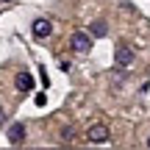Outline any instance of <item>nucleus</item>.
<instances>
[{"label": "nucleus", "instance_id": "1", "mask_svg": "<svg viewBox=\"0 0 150 150\" xmlns=\"http://www.w3.org/2000/svg\"><path fill=\"white\" fill-rule=\"evenodd\" d=\"M108 139H111V131H108L103 122L89 125V131H86V142H89V145H106Z\"/></svg>", "mask_w": 150, "mask_h": 150}, {"label": "nucleus", "instance_id": "2", "mask_svg": "<svg viewBox=\"0 0 150 150\" xmlns=\"http://www.w3.org/2000/svg\"><path fill=\"white\" fill-rule=\"evenodd\" d=\"M70 47L75 50V53H89V50H92V36L83 33V31H75L70 36Z\"/></svg>", "mask_w": 150, "mask_h": 150}, {"label": "nucleus", "instance_id": "3", "mask_svg": "<svg viewBox=\"0 0 150 150\" xmlns=\"http://www.w3.org/2000/svg\"><path fill=\"white\" fill-rule=\"evenodd\" d=\"M31 33H33L36 39H47L50 33H53V22H50V20H45V17H39V20H33Z\"/></svg>", "mask_w": 150, "mask_h": 150}, {"label": "nucleus", "instance_id": "4", "mask_svg": "<svg viewBox=\"0 0 150 150\" xmlns=\"http://www.w3.org/2000/svg\"><path fill=\"white\" fill-rule=\"evenodd\" d=\"M114 61H117V67H128L131 61H134V50H131L128 45H117V50H114Z\"/></svg>", "mask_w": 150, "mask_h": 150}, {"label": "nucleus", "instance_id": "5", "mask_svg": "<svg viewBox=\"0 0 150 150\" xmlns=\"http://www.w3.org/2000/svg\"><path fill=\"white\" fill-rule=\"evenodd\" d=\"M6 136H8V145H22V142H25V125H22V122H14V125H8V134H6Z\"/></svg>", "mask_w": 150, "mask_h": 150}, {"label": "nucleus", "instance_id": "6", "mask_svg": "<svg viewBox=\"0 0 150 150\" xmlns=\"http://www.w3.org/2000/svg\"><path fill=\"white\" fill-rule=\"evenodd\" d=\"M14 86H17L20 92H31V89H33V75H31V72H17Z\"/></svg>", "mask_w": 150, "mask_h": 150}, {"label": "nucleus", "instance_id": "7", "mask_svg": "<svg viewBox=\"0 0 150 150\" xmlns=\"http://www.w3.org/2000/svg\"><path fill=\"white\" fill-rule=\"evenodd\" d=\"M106 33H108V25H106L103 20H97V22H92V25H89V36H95V39H103Z\"/></svg>", "mask_w": 150, "mask_h": 150}, {"label": "nucleus", "instance_id": "8", "mask_svg": "<svg viewBox=\"0 0 150 150\" xmlns=\"http://www.w3.org/2000/svg\"><path fill=\"white\" fill-rule=\"evenodd\" d=\"M61 136H64V142H72L75 139V128H64V131H61Z\"/></svg>", "mask_w": 150, "mask_h": 150}, {"label": "nucleus", "instance_id": "9", "mask_svg": "<svg viewBox=\"0 0 150 150\" xmlns=\"http://www.w3.org/2000/svg\"><path fill=\"white\" fill-rule=\"evenodd\" d=\"M3 122H6V111L0 108V125H3Z\"/></svg>", "mask_w": 150, "mask_h": 150}, {"label": "nucleus", "instance_id": "10", "mask_svg": "<svg viewBox=\"0 0 150 150\" xmlns=\"http://www.w3.org/2000/svg\"><path fill=\"white\" fill-rule=\"evenodd\" d=\"M0 3H11V0H0Z\"/></svg>", "mask_w": 150, "mask_h": 150}, {"label": "nucleus", "instance_id": "11", "mask_svg": "<svg viewBox=\"0 0 150 150\" xmlns=\"http://www.w3.org/2000/svg\"><path fill=\"white\" fill-rule=\"evenodd\" d=\"M147 147H150V136H147Z\"/></svg>", "mask_w": 150, "mask_h": 150}]
</instances>
